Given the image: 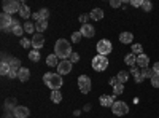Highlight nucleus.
Wrapping results in <instances>:
<instances>
[{
    "label": "nucleus",
    "mask_w": 159,
    "mask_h": 118,
    "mask_svg": "<svg viewBox=\"0 0 159 118\" xmlns=\"http://www.w3.org/2000/svg\"><path fill=\"white\" fill-rule=\"evenodd\" d=\"M72 46H70V42L64 40V38H59L54 45V54L57 58H61V61H65V59H70L72 56Z\"/></svg>",
    "instance_id": "f257e3e1"
},
{
    "label": "nucleus",
    "mask_w": 159,
    "mask_h": 118,
    "mask_svg": "<svg viewBox=\"0 0 159 118\" xmlns=\"http://www.w3.org/2000/svg\"><path fill=\"white\" fill-rule=\"evenodd\" d=\"M43 83L52 91H59L61 86L64 85V80H62V75L54 73V72H48L43 75Z\"/></svg>",
    "instance_id": "f03ea898"
},
{
    "label": "nucleus",
    "mask_w": 159,
    "mask_h": 118,
    "mask_svg": "<svg viewBox=\"0 0 159 118\" xmlns=\"http://www.w3.org/2000/svg\"><path fill=\"white\" fill-rule=\"evenodd\" d=\"M92 69H94L96 72H103V70H107L108 67V59L107 56H102V54H97L94 59H92Z\"/></svg>",
    "instance_id": "7ed1b4c3"
},
{
    "label": "nucleus",
    "mask_w": 159,
    "mask_h": 118,
    "mask_svg": "<svg viewBox=\"0 0 159 118\" xmlns=\"http://www.w3.org/2000/svg\"><path fill=\"white\" fill-rule=\"evenodd\" d=\"M96 48H97V51H99V54H102V56H107V54H110L111 51H113V45H111L110 40H107V38L99 40V43H97Z\"/></svg>",
    "instance_id": "20e7f679"
},
{
    "label": "nucleus",
    "mask_w": 159,
    "mask_h": 118,
    "mask_svg": "<svg viewBox=\"0 0 159 118\" xmlns=\"http://www.w3.org/2000/svg\"><path fill=\"white\" fill-rule=\"evenodd\" d=\"M111 110H113V115H127L129 113V106L124 102V101H116L113 106H111Z\"/></svg>",
    "instance_id": "39448f33"
},
{
    "label": "nucleus",
    "mask_w": 159,
    "mask_h": 118,
    "mask_svg": "<svg viewBox=\"0 0 159 118\" xmlns=\"http://www.w3.org/2000/svg\"><path fill=\"white\" fill-rule=\"evenodd\" d=\"M91 86H92V83H91V78H89L88 75L78 77V88H80V91H81L83 94H88V93H89Z\"/></svg>",
    "instance_id": "423d86ee"
},
{
    "label": "nucleus",
    "mask_w": 159,
    "mask_h": 118,
    "mask_svg": "<svg viewBox=\"0 0 159 118\" xmlns=\"http://www.w3.org/2000/svg\"><path fill=\"white\" fill-rule=\"evenodd\" d=\"M13 21L15 19H13V16L8 15V13H2V15H0V27H2L3 32H11L10 27H11Z\"/></svg>",
    "instance_id": "0eeeda50"
},
{
    "label": "nucleus",
    "mask_w": 159,
    "mask_h": 118,
    "mask_svg": "<svg viewBox=\"0 0 159 118\" xmlns=\"http://www.w3.org/2000/svg\"><path fill=\"white\" fill-rule=\"evenodd\" d=\"M21 10V3L15 2V0H10V2H3V13L13 15V13H19Z\"/></svg>",
    "instance_id": "6e6552de"
},
{
    "label": "nucleus",
    "mask_w": 159,
    "mask_h": 118,
    "mask_svg": "<svg viewBox=\"0 0 159 118\" xmlns=\"http://www.w3.org/2000/svg\"><path fill=\"white\" fill-rule=\"evenodd\" d=\"M72 65H73V64H72L69 59L61 61L59 65H57V73H59V75H67V73H70V72H72Z\"/></svg>",
    "instance_id": "1a4fd4ad"
},
{
    "label": "nucleus",
    "mask_w": 159,
    "mask_h": 118,
    "mask_svg": "<svg viewBox=\"0 0 159 118\" xmlns=\"http://www.w3.org/2000/svg\"><path fill=\"white\" fill-rule=\"evenodd\" d=\"M80 32H81V35L86 37V38H91V37L96 35V29H94V26H91V24H83Z\"/></svg>",
    "instance_id": "9d476101"
},
{
    "label": "nucleus",
    "mask_w": 159,
    "mask_h": 118,
    "mask_svg": "<svg viewBox=\"0 0 159 118\" xmlns=\"http://www.w3.org/2000/svg\"><path fill=\"white\" fill-rule=\"evenodd\" d=\"M45 45V37L43 34H35L32 37V48L34 50H40V48H43Z\"/></svg>",
    "instance_id": "9b49d317"
},
{
    "label": "nucleus",
    "mask_w": 159,
    "mask_h": 118,
    "mask_svg": "<svg viewBox=\"0 0 159 118\" xmlns=\"http://www.w3.org/2000/svg\"><path fill=\"white\" fill-rule=\"evenodd\" d=\"M13 115H15V118H27L30 115V110L24 106H18L15 109V112H13Z\"/></svg>",
    "instance_id": "f8f14e48"
},
{
    "label": "nucleus",
    "mask_w": 159,
    "mask_h": 118,
    "mask_svg": "<svg viewBox=\"0 0 159 118\" xmlns=\"http://www.w3.org/2000/svg\"><path fill=\"white\" fill-rule=\"evenodd\" d=\"M34 19L37 21V22H40V21H48V16H49V11H48V8H42V10H38L37 13H34Z\"/></svg>",
    "instance_id": "ddd939ff"
},
{
    "label": "nucleus",
    "mask_w": 159,
    "mask_h": 118,
    "mask_svg": "<svg viewBox=\"0 0 159 118\" xmlns=\"http://www.w3.org/2000/svg\"><path fill=\"white\" fill-rule=\"evenodd\" d=\"M99 102H100V106H102V107H111L113 104L116 102V101H115V94H113V96L102 94V96H100V99H99Z\"/></svg>",
    "instance_id": "4468645a"
},
{
    "label": "nucleus",
    "mask_w": 159,
    "mask_h": 118,
    "mask_svg": "<svg viewBox=\"0 0 159 118\" xmlns=\"http://www.w3.org/2000/svg\"><path fill=\"white\" fill-rule=\"evenodd\" d=\"M10 31L15 34V35H18V37H21L22 35V32H24V27L19 24V21H13V24H11V27H10Z\"/></svg>",
    "instance_id": "2eb2a0df"
},
{
    "label": "nucleus",
    "mask_w": 159,
    "mask_h": 118,
    "mask_svg": "<svg viewBox=\"0 0 159 118\" xmlns=\"http://www.w3.org/2000/svg\"><path fill=\"white\" fill-rule=\"evenodd\" d=\"M148 64H150V58H148L147 54H140V56H137V65H139V67L147 69V67H148Z\"/></svg>",
    "instance_id": "dca6fc26"
},
{
    "label": "nucleus",
    "mask_w": 159,
    "mask_h": 118,
    "mask_svg": "<svg viewBox=\"0 0 159 118\" xmlns=\"http://www.w3.org/2000/svg\"><path fill=\"white\" fill-rule=\"evenodd\" d=\"M18 78L24 83V82H27L29 78H30V70L27 69V67H21L19 69V73H18Z\"/></svg>",
    "instance_id": "f3484780"
},
{
    "label": "nucleus",
    "mask_w": 159,
    "mask_h": 118,
    "mask_svg": "<svg viewBox=\"0 0 159 118\" xmlns=\"http://www.w3.org/2000/svg\"><path fill=\"white\" fill-rule=\"evenodd\" d=\"M132 38H134V35H132V32H121L119 34V42L127 45V43H132Z\"/></svg>",
    "instance_id": "a211bd4d"
},
{
    "label": "nucleus",
    "mask_w": 159,
    "mask_h": 118,
    "mask_svg": "<svg viewBox=\"0 0 159 118\" xmlns=\"http://www.w3.org/2000/svg\"><path fill=\"white\" fill-rule=\"evenodd\" d=\"M46 64L49 65V67H57V65H59V58H57L54 53H52V54H48Z\"/></svg>",
    "instance_id": "6ab92c4d"
},
{
    "label": "nucleus",
    "mask_w": 159,
    "mask_h": 118,
    "mask_svg": "<svg viewBox=\"0 0 159 118\" xmlns=\"http://www.w3.org/2000/svg\"><path fill=\"white\" fill-rule=\"evenodd\" d=\"M124 62H126L127 65H130V67H135V65H137V56H135L134 53H129V54H126Z\"/></svg>",
    "instance_id": "aec40b11"
},
{
    "label": "nucleus",
    "mask_w": 159,
    "mask_h": 118,
    "mask_svg": "<svg viewBox=\"0 0 159 118\" xmlns=\"http://www.w3.org/2000/svg\"><path fill=\"white\" fill-rule=\"evenodd\" d=\"M19 16L22 18V19H29L30 18V8L27 7V5H21V10H19Z\"/></svg>",
    "instance_id": "412c9836"
},
{
    "label": "nucleus",
    "mask_w": 159,
    "mask_h": 118,
    "mask_svg": "<svg viewBox=\"0 0 159 118\" xmlns=\"http://www.w3.org/2000/svg\"><path fill=\"white\" fill-rule=\"evenodd\" d=\"M103 18V11L100 8H94L91 11V19H94V21H100Z\"/></svg>",
    "instance_id": "4be33fe9"
},
{
    "label": "nucleus",
    "mask_w": 159,
    "mask_h": 118,
    "mask_svg": "<svg viewBox=\"0 0 159 118\" xmlns=\"http://www.w3.org/2000/svg\"><path fill=\"white\" fill-rule=\"evenodd\" d=\"M116 80H118V83H126L127 80H129V72H124V70H121V72H118V75H116Z\"/></svg>",
    "instance_id": "5701e85b"
},
{
    "label": "nucleus",
    "mask_w": 159,
    "mask_h": 118,
    "mask_svg": "<svg viewBox=\"0 0 159 118\" xmlns=\"http://www.w3.org/2000/svg\"><path fill=\"white\" fill-rule=\"evenodd\" d=\"M46 29H48V21H40V22L35 24V31H37V34H42V32H45Z\"/></svg>",
    "instance_id": "b1692460"
},
{
    "label": "nucleus",
    "mask_w": 159,
    "mask_h": 118,
    "mask_svg": "<svg viewBox=\"0 0 159 118\" xmlns=\"http://www.w3.org/2000/svg\"><path fill=\"white\" fill-rule=\"evenodd\" d=\"M51 101L54 102V104H59L61 101H62V93L61 91H51Z\"/></svg>",
    "instance_id": "393cba45"
},
{
    "label": "nucleus",
    "mask_w": 159,
    "mask_h": 118,
    "mask_svg": "<svg viewBox=\"0 0 159 118\" xmlns=\"http://www.w3.org/2000/svg\"><path fill=\"white\" fill-rule=\"evenodd\" d=\"M29 59H30L32 62H38V61H40V51H38V50L29 51Z\"/></svg>",
    "instance_id": "a878e982"
},
{
    "label": "nucleus",
    "mask_w": 159,
    "mask_h": 118,
    "mask_svg": "<svg viewBox=\"0 0 159 118\" xmlns=\"http://www.w3.org/2000/svg\"><path fill=\"white\" fill-rule=\"evenodd\" d=\"M132 53H134L135 56L143 54V46H142L140 43H134V45H132Z\"/></svg>",
    "instance_id": "bb28decb"
},
{
    "label": "nucleus",
    "mask_w": 159,
    "mask_h": 118,
    "mask_svg": "<svg viewBox=\"0 0 159 118\" xmlns=\"http://www.w3.org/2000/svg\"><path fill=\"white\" fill-rule=\"evenodd\" d=\"M15 102H16V99H8V101L5 102V109H7V110H11V112H15V109L18 107Z\"/></svg>",
    "instance_id": "cd10ccee"
},
{
    "label": "nucleus",
    "mask_w": 159,
    "mask_h": 118,
    "mask_svg": "<svg viewBox=\"0 0 159 118\" xmlns=\"http://www.w3.org/2000/svg\"><path fill=\"white\" fill-rule=\"evenodd\" d=\"M8 64H10V67L21 69V61H19L18 58H10V59H8Z\"/></svg>",
    "instance_id": "c85d7f7f"
},
{
    "label": "nucleus",
    "mask_w": 159,
    "mask_h": 118,
    "mask_svg": "<svg viewBox=\"0 0 159 118\" xmlns=\"http://www.w3.org/2000/svg\"><path fill=\"white\" fill-rule=\"evenodd\" d=\"M142 75H143V78H153L156 73H154V70L153 69H150V67H147V69H143L142 72H140Z\"/></svg>",
    "instance_id": "c756f323"
},
{
    "label": "nucleus",
    "mask_w": 159,
    "mask_h": 118,
    "mask_svg": "<svg viewBox=\"0 0 159 118\" xmlns=\"http://www.w3.org/2000/svg\"><path fill=\"white\" fill-rule=\"evenodd\" d=\"M124 93V85L123 83H118L116 86H113V94L115 96H119V94H123Z\"/></svg>",
    "instance_id": "7c9ffc66"
},
{
    "label": "nucleus",
    "mask_w": 159,
    "mask_h": 118,
    "mask_svg": "<svg viewBox=\"0 0 159 118\" xmlns=\"http://www.w3.org/2000/svg\"><path fill=\"white\" fill-rule=\"evenodd\" d=\"M24 32H27V34H34L35 32V24H32V22H25L24 24Z\"/></svg>",
    "instance_id": "2f4dec72"
},
{
    "label": "nucleus",
    "mask_w": 159,
    "mask_h": 118,
    "mask_svg": "<svg viewBox=\"0 0 159 118\" xmlns=\"http://www.w3.org/2000/svg\"><path fill=\"white\" fill-rule=\"evenodd\" d=\"M8 72H10V64L8 62H2V64H0V73H2V75H8Z\"/></svg>",
    "instance_id": "473e14b6"
},
{
    "label": "nucleus",
    "mask_w": 159,
    "mask_h": 118,
    "mask_svg": "<svg viewBox=\"0 0 159 118\" xmlns=\"http://www.w3.org/2000/svg\"><path fill=\"white\" fill-rule=\"evenodd\" d=\"M151 8H153V3H151V2H148V0H143V3H142V10H143V11H147V13H150V11H151Z\"/></svg>",
    "instance_id": "72a5a7b5"
},
{
    "label": "nucleus",
    "mask_w": 159,
    "mask_h": 118,
    "mask_svg": "<svg viewBox=\"0 0 159 118\" xmlns=\"http://www.w3.org/2000/svg\"><path fill=\"white\" fill-rule=\"evenodd\" d=\"M18 73H19V69H15V67H10V72H8V78L11 80V78H18Z\"/></svg>",
    "instance_id": "f704fd0d"
},
{
    "label": "nucleus",
    "mask_w": 159,
    "mask_h": 118,
    "mask_svg": "<svg viewBox=\"0 0 159 118\" xmlns=\"http://www.w3.org/2000/svg\"><path fill=\"white\" fill-rule=\"evenodd\" d=\"M81 38H83L81 32H73V34H72V42H73V43H78Z\"/></svg>",
    "instance_id": "c9c22d12"
},
{
    "label": "nucleus",
    "mask_w": 159,
    "mask_h": 118,
    "mask_svg": "<svg viewBox=\"0 0 159 118\" xmlns=\"http://www.w3.org/2000/svg\"><path fill=\"white\" fill-rule=\"evenodd\" d=\"M21 46L22 48H30L32 46V40H29V38H21Z\"/></svg>",
    "instance_id": "e433bc0d"
},
{
    "label": "nucleus",
    "mask_w": 159,
    "mask_h": 118,
    "mask_svg": "<svg viewBox=\"0 0 159 118\" xmlns=\"http://www.w3.org/2000/svg\"><path fill=\"white\" fill-rule=\"evenodd\" d=\"M151 85H153V88H159V73H156L151 78Z\"/></svg>",
    "instance_id": "4c0bfd02"
},
{
    "label": "nucleus",
    "mask_w": 159,
    "mask_h": 118,
    "mask_svg": "<svg viewBox=\"0 0 159 118\" xmlns=\"http://www.w3.org/2000/svg\"><path fill=\"white\" fill-rule=\"evenodd\" d=\"M72 64H75V62H78L80 61V54L78 53H75V51H73V53H72V56H70V59H69Z\"/></svg>",
    "instance_id": "58836bf2"
},
{
    "label": "nucleus",
    "mask_w": 159,
    "mask_h": 118,
    "mask_svg": "<svg viewBox=\"0 0 159 118\" xmlns=\"http://www.w3.org/2000/svg\"><path fill=\"white\" fill-rule=\"evenodd\" d=\"M121 5H123L121 0H111V2H110V7H111V8H119Z\"/></svg>",
    "instance_id": "ea45409f"
},
{
    "label": "nucleus",
    "mask_w": 159,
    "mask_h": 118,
    "mask_svg": "<svg viewBox=\"0 0 159 118\" xmlns=\"http://www.w3.org/2000/svg\"><path fill=\"white\" fill-rule=\"evenodd\" d=\"M89 18H91V15H81V16H80V22H81V24H88Z\"/></svg>",
    "instance_id": "a19ab883"
},
{
    "label": "nucleus",
    "mask_w": 159,
    "mask_h": 118,
    "mask_svg": "<svg viewBox=\"0 0 159 118\" xmlns=\"http://www.w3.org/2000/svg\"><path fill=\"white\" fill-rule=\"evenodd\" d=\"M142 3H143V0H130V5L134 7V8H139V7H142Z\"/></svg>",
    "instance_id": "79ce46f5"
},
{
    "label": "nucleus",
    "mask_w": 159,
    "mask_h": 118,
    "mask_svg": "<svg viewBox=\"0 0 159 118\" xmlns=\"http://www.w3.org/2000/svg\"><path fill=\"white\" fill-rule=\"evenodd\" d=\"M134 80H135V83H142V82L145 80V78H143V75H142V73L139 72V73H137V75L134 77Z\"/></svg>",
    "instance_id": "37998d69"
},
{
    "label": "nucleus",
    "mask_w": 159,
    "mask_h": 118,
    "mask_svg": "<svg viewBox=\"0 0 159 118\" xmlns=\"http://www.w3.org/2000/svg\"><path fill=\"white\" fill-rule=\"evenodd\" d=\"M151 69H153V70H154V73H159V61H157V62H154V64H153V67H151Z\"/></svg>",
    "instance_id": "c03bdc74"
},
{
    "label": "nucleus",
    "mask_w": 159,
    "mask_h": 118,
    "mask_svg": "<svg viewBox=\"0 0 159 118\" xmlns=\"http://www.w3.org/2000/svg\"><path fill=\"white\" fill-rule=\"evenodd\" d=\"M111 86H116L118 85V80H116V78H110V82H108Z\"/></svg>",
    "instance_id": "a18cd8bd"
},
{
    "label": "nucleus",
    "mask_w": 159,
    "mask_h": 118,
    "mask_svg": "<svg viewBox=\"0 0 159 118\" xmlns=\"http://www.w3.org/2000/svg\"><path fill=\"white\" fill-rule=\"evenodd\" d=\"M130 73H132V75H134V77H135V75L139 73V70H137L135 67H132V69H130Z\"/></svg>",
    "instance_id": "49530a36"
},
{
    "label": "nucleus",
    "mask_w": 159,
    "mask_h": 118,
    "mask_svg": "<svg viewBox=\"0 0 159 118\" xmlns=\"http://www.w3.org/2000/svg\"><path fill=\"white\" fill-rule=\"evenodd\" d=\"M5 118H15V115H13V113H10V115H7Z\"/></svg>",
    "instance_id": "de8ad7c7"
}]
</instances>
